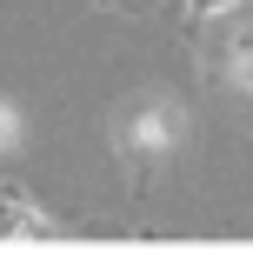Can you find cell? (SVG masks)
<instances>
[{
  "label": "cell",
  "instance_id": "obj_1",
  "mask_svg": "<svg viewBox=\"0 0 253 260\" xmlns=\"http://www.w3.org/2000/svg\"><path fill=\"white\" fill-rule=\"evenodd\" d=\"M7 234H40V214L27 200H14V193H0V240Z\"/></svg>",
  "mask_w": 253,
  "mask_h": 260
},
{
  "label": "cell",
  "instance_id": "obj_2",
  "mask_svg": "<svg viewBox=\"0 0 253 260\" xmlns=\"http://www.w3.org/2000/svg\"><path fill=\"white\" fill-rule=\"evenodd\" d=\"M193 14H227V7H240V0H187Z\"/></svg>",
  "mask_w": 253,
  "mask_h": 260
}]
</instances>
